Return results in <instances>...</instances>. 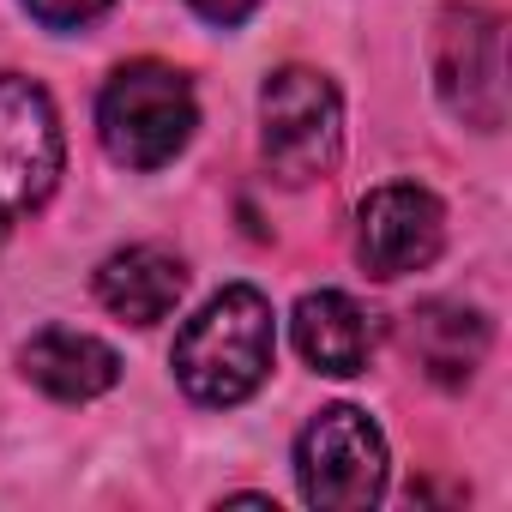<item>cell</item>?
<instances>
[{
  "instance_id": "cell-1",
  "label": "cell",
  "mask_w": 512,
  "mask_h": 512,
  "mask_svg": "<svg viewBox=\"0 0 512 512\" xmlns=\"http://www.w3.org/2000/svg\"><path fill=\"white\" fill-rule=\"evenodd\" d=\"M278 356V326H272V302L247 284H229L223 296H211L175 338V380L193 404L229 410L241 398H253L272 374Z\"/></svg>"
},
{
  "instance_id": "cell-2",
  "label": "cell",
  "mask_w": 512,
  "mask_h": 512,
  "mask_svg": "<svg viewBox=\"0 0 512 512\" xmlns=\"http://www.w3.org/2000/svg\"><path fill=\"white\" fill-rule=\"evenodd\" d=\"M97 127L115 163L127 169H163L199 127V103L187 73L163 61H127L97 103Z\"/></svg>"
},
{
  "instance_id": "cell-3",
  "label": "cell",
  "mask_w": 512,
  "mask_h": 512,
  "mask_svg": "<svg viewBox=\"0 0 512 512\" xmlns=\"http://www.w3.org/2000/svg\"><path fill=\"white\" fill-rule=\"evenodd\" d=\"M260 145H266V163L284 187H308L320 175H332L338 151H344V103H338V85L314 67H284L266 79L260 91Z\"/></svg>"
},
{
  "instance_id": "cell-4",
  "label": "cell",
  "mask_w": 512,
  "mask_h": 512,
  "mask_svg": "<svg viewBox=\"0 0 512 512\" xmlns=\"http://www.w3.org/2000/svg\"><path fill=\"white\" fill-rule=\"evenodd\" d=\"M61 181V115L37 79L0 73V241L49 205Z\"/></svg>"
},
{
  "instance_id": "cell-5",
  "label": "cell",
  "mask_w": 512,
  "mask_h": 512,
  "mask_svg": "<svg viewBox=\"0 0 512 512\" xmlns=\"http://www.w3.org/2000/svg\"><path fill=\"white\" fill-rule=\"evenodd\" d=\"M296 482L308 506H332V512L374 506L386 494V440L368 422V410L350 404L320 410L296 440Z\"/></svg>"
},
{
  "instance_id": "cell-6",
  "label": "cell",
  "mask_w": 512,
  "mask_h": 512,
  "mask_svg": "<svg viewBox=\"0 0 512 512\" xmlns=\"http://www.w3.org/2000/svg\"><path fill=\"white\" fill-rule=\"evenodd\" d=\"M434 85L440 103L476 127L494 133L506 121V61H500V13L482 0H452L440 37H434Z\"/></svg>"
},
{
  "instance_id": "cell-7",
  "label": "cell",
  "mask_w": 512,
  "mask_h": 512,
  "mask_svg": "<svg viewBox=\"0 0 512 512\" xmlns=\"http://www.w3.org/2000/svg\"><path fill=\"white\" fill-rule=\"evenodd\" d=\"M440 241H446V211L428 187L392 181L374 187L356 211V260L368 278H410L434 266Z\"/></svg>"
},
{
  "instance_id": "cell-8",
  "label": "cell",
  "mask_w": 512,
  "mask_h": 512,
  "mask_svg": "<svg viewBox=\"0 0 512 512\" xmlns=\"http://www.w3.org/2000/svg\"><path fill=\"white\" fill-rule=\"evenodd\" d=\"M181 296H187V266L169 247L139 241V247H121V253H109V260L97 266V302L115 320H127V326L169 320Z\"/></svg>"
},
{
  "instance_id": "cell-9",
  "label": "cell",
  "mask_w": 512,
  "mask_h": 512,
  "mask_svg": "<svg viewBox=\"0 0 512 512\" xmlns=\"http://www.w3.org/2000/svg\"><path fill=\"white\" fill-rule=\"evenodd\" d=\"M19 368L31 386H43L49 398L61 404H91L103 398L115 380H121V356L91 338V332H73V326H43L25 350H19Z\"/></svg>"
},
{
  "instance_id": "cell-10",
  "label": "cell",
  "mask_w": 512,
  "mask_h": 512,
  "mask_svg": "<svg viewBox=\"0 0 512 512\" xmlns=\"http://www.w3.org/2000/svg\"><path fill=\"white\" fill-rule=\"evenodd\" d=\"M296 350H302L308 368H320L332 380H350L374 356V314L362 302H350L344 290L302 296L296 302Z\"/></svg>"
},
{
  "instance_id": "cell-11",
  "label": "cell",
  "mask_w": 512,
  "mask_h": 512,
  "mask_svg": "<svg viewBox=\"0 0 512 512\" xmlns=\"http://www.w3.org/2000/svg\"><path fill=\"white\" fill-rule=\"evenodd\" d=\"M410 350L434 386H464L488 356V320L464 302H428L410 314Z\"/></svg>"
},
{
  "instance_id": "cell-12",
  "label": "cell",
  "mask_w": 512,
  "mask_h": 512,
  "mask_svg": "<svg viewBox=\"0 0 512 512\" xmlns=\"http://www.w3.org/2000/svg\"><path fill=\"white\" fill-rule=\"evenodd\" d=\"M25 7H31V19L49 25V31H79V25L103 19L115 0H25Z\"/></svg>"
},
{
  "instance_id": "cell-13",
  "label": "cell",
  "mask_w": 512,
  "mask_h": 512,
  "mask_svg": "<svg viewBox=\"0 0 512 512\" xmlns=\"http://www.w3.org/2000/svg\"><path fill=\"white\" fill-rule=\"evenodd\" d=\"M187 7H193L205 25H223V31H235L241 19H253V7H260V0H187Z\"/></svg>"
}]
</instances>
